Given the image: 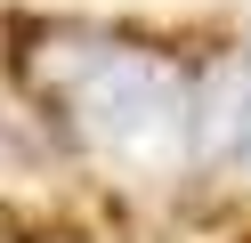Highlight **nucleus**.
Returning a JSON list of instances; mask_svg holds the SVG:
<instances>
[{
    "label": "nucleus",
    "mask_w": 251,
    "mask_h": 243,
    "mask_svg": "<svg viewBox=\"0 0 251 243\" xmlns=\"http://www.w3.org/2000/svg\"><path fill=\"white\" fill-rule=\"evenodd\" d=\"M73 113H81V130L98 146H114V154H162V146H195V106L178 97V81H170V65L154 57H130V49H114V57H89L81 73H73Z\"/></svg>",
    "instance_id": "f257e3e1"
},
{
    "label": "nucleus",
    "mask_w": 251,
    "mask_h": 243,
    "mask_svg": "<svg viewBox=\"0 0 251 243\" xmlns=\"http://www.w3.org/2000/svg\"><path fill=\"white\" fill-rule=\"evenodd\" d=\"M195 146L227 170H251V57H227L195 97Z\"/></svg>",
    "instance_id": "f03ea898"
}]
</instances>
